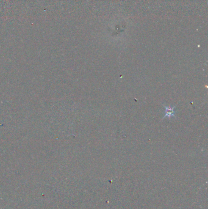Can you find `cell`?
I'll return each instance as SVG.
<instances>
[{"mask_svg":"<svg viewBox=\"0 0 208 209\" xmlns=\"http://www.w3.org/2000/svg\"><path fill=\"white\" fill-rule=\"evenodd\" d=\"M164 108H165V114L164 116V117H170L172 116H175V106L171 107V106H165Z\"/></svg>","mask_w":208,"mask_h":209,"instance_id":"1","label":"cell"}]
</instances>
